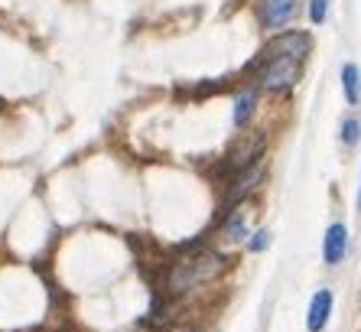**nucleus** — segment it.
<instances>
[{
  "label": "nucleus",
  "instance_id": "obj_8",
  "mask_svg": "<svg viewBox=\"0 0 361 332\" xmlns=\"http://www.w3.org/2000/svg\"><path fill=\"white\" fill-rule=\"evenodd\" d=\"M342 92L348 105H358L361 101V69L355 62H345L342 66Z\"/></svg>",
  "mask_w": 361,
  "mask_h": 332
},
{
  "label": "nucleus",
  "instance_id": "obj_1",
  "mask_svg": "<svg viewBox=\"0 0 361 332\" xmlns=\"http://www.w3.org/2000/svg\"><path fill=\"white\" fill-rule=\"evenodd\" d=\"M300 82V62L296 59H267V69L261 72V88L270 95L293 92Z\"/></svg>",
  "mask_w": 361,
  "mask_h": 332
},
{
  "label": "nucleus",
  "instance_id": "obj_10",
  "mask_svg": "<svg viewBox=\"0 0 361 332\" xmlns=\"http://www.w3.org/2000/svg\"><path fill=\"white\" fill-rule=\"evenodd\" d=\"M221 235H225V241H244V238H247V225H244L241 215H231Z\"/></svg>",
  "mask_w": 361,
  "mask_h": 332
},
{
  "label": "nucleus",
  "instance_id": "obj_2",
  "mask_svg": "<svg viewBox=\"0 0 361 332\" xmlns=\"http://www.w3.org/2000/svg\"><path fill=\"white\" fill-rule=\"evenodd\" d=\"M310 49H312L310 33H302V30H286V33H280L274 42H267L264 62H267V59H296V62H302V59L310 56Z\"/></svg>",
  "mask_w": 361,
  "mask_h": 332
},
{
  "label": "nucleus",
  "instance_id": "obj_7",
  "mask_svg": "<svg viewBox=\"0 0 361 332\" xmlns=\"http://www.w3.org/2000/svg\"><path fill=\"white\" fill-rule=\"evenodd\" d=\"M329 316H332V290H316V297H312L310 303V316H306V329L310 332H322L329 323Z\"/></svg>",
  "mask_w": 361,
  "mask_h": 332
},
{
  "label": "nucleus",
  "instance_id": "obj_15",
  "mask_svg": "<svg viewBox=\"0 0 361 332\" xmlns=\"http://www.w3.org/2000/svg\"><path fill=\"white\" fill-rule=\"evenodd\" d=\"M176 332H192V329H176Z\"/></svg>",
  "mask_w": 361,
  "mask_h": 332
},
{
  "label": "nucleus",
  "instance_id": "obj_11",
  "mask_svg": "<svg viewBox=\"0 0 361 332\" xmlns=\"http://www.w3.org/2000/svg\"><path fill=\"white\" fill-rule=\"evenodd\" d=\"M358 137H361V121H358V117H348V121L342 124V143H345V147H355V143H358Z\"/></svg>",
  "mask_w": 361,
  "mask_h": 332
},
{
  "label": "nucleus",
  "instance_id": "obj_4",
  "mask_svg": "<svg viewBox=\"0 0 361 332\" xmlns=\"http://www.w3.org/2000/svg\"><path fill=\"white\" fill-rule=\"evenodd\" d=\"M296 10H300V0H261L257 4V17L267 30H280V26L293 23Z\"/></svg>",
  "mask_w": 361,
  "mask_h": 332
},
{
  "label": "nucleus",
  "instance_id": "obj_13",
  "mask_svg": "<svg viewBox=\"0 0 361 332\" xmlns=\"http://www.w3.org/2000/svg\"><path fill=\"white\" fill-rule=\"evenodd\" d=\"M267 244H270V232H257V235H254V241L247 244V248H251V251H264Z\"/></svg>",
  "mask_w": 361,
  "mask_h": 332
},
{
  "label": "nucleus",
  "instance_id": "obj_5",
  "mask_svg": "<svg viewBox=\"0 0 361 332\" xmlns=\"http://www.w3.org/2000/svg\"><path fill=\"white\" fill-rule=\"evenodd\" d=\"M345 251H348V228L342 222L329 225L326 228V238H322V261L329 267H336L345 261Z\"/></svg>",
  "mask_w": 361,
  "mask_h": 332
},
{
  "label": "nucleus",
  "instance_id": "obj_6",
  "mask_svg": "<svg viewBox=\"0 0 361 332\" xmlns=\"http://www.w3.org/2000/svg\"><path fill=\"white\" fill-rule=\"evenodd\" d=\"M264 173H267V163H264V160L244 166L241 176H238L235 183H231V189H228V202H238V199H244L247 192H254V186L264 179Z\"/></svg>",
  "mask_w": 361,
  "mask_h": 332
},
{
  "label": "nucleus",
  "instance_id": "obj_9",
  "mask_svg": "<svg viewBox=\"0 0 361 332\" xmlns=\"http://www.w3.org/2000/svg\"><path fill=\"white\" fill-rule=\"evenodd\" d=\"M254 105H257V98H254L251 92H244L241 98L235 101V127H247V124H251Z\"/></svg>",
  "mask_w": 361,
  "mask_h": 332
},
{
  "label": "nucleus",
  "instance_id": "obj_14",
  "mask_svg": "<svg viewBox=\"0 0 361 332\" xmlns=\"http://www.w3.org/2000/svg\"><path fill=\"white\" fill-rule=\"evenodd\" d=\"M358 208H361V186H358Z\"/></svg>",
  "mask_w": 361,
  "mask_h": 332
},
{
  "label": "nucleus",
  "instance_id": "obj_12",
  "mask_svg": "<svg viewBox=\"0 0 361 332\" xmlns=\"http://www.w3.org/2000/svg\"><path fill=\"white\" fill-rule=\"evenodd\" d=\"M329 13V0H310V20L312 23H326Z\"/></svg>",
  "mask_w": 361,
  "mask_h": 332
},
{
  "label": "nucleus",
  "instance_id": "obj_3",
  "mask_svg": "<svg viewBox=\"0 0 361 332\" xmlns=\"http://www.w3.org/2000/svg\"><path fill=\"white\" fill-rule=\"evenodd\" d=\"M219 274V258H199V261H189V264H179L176 274H173V290H192L199 287L202 280Z\"/></svg>",
  "mask_w": 361,
  "mask_h": 332
}]
</instances>
